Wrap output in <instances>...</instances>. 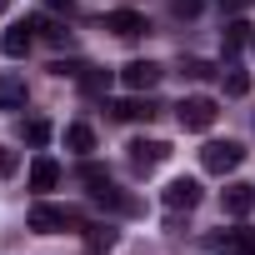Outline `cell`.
Segmentation results:
<instances>
[{
    "label": "cell",
    "mask_w": 255,
    "mask_h": 255,
    "mask_svg": "<svg viewBox=\"0 0 255 255\" xmlns=\"http://www.w3.org/2000/svg\"><path fill=\"white\" fill-rule=\"evenodd\" d=\"M30 230L35 235H60V230H85L80 225V210H70V205H30Z\"/></svg>",
    "instance_id": "cell-1"
},
{
    "label": "cell",
    "mask_w": 255,
    "mask_h": 255,
    "mask_svg": "<svg viewBox=\"0 0 255 255\" xmlns=\"http://www.w3.org/2000/svg\"><path fill=\"white\" fill-rule=\"evenodd\" d=\"M175 115H180V130H210V125H215V100L210 95H190V100H180L175 105Z\"/></svg>",
    "instance_id": "cell-2"
},
{
    "label": "cell",
    "mask_w": 255,
    "mask_h": 255,
    "mask_svg": "<svg viewBox=\"0 0 255 255\" xmlns=\"http://www.w3.org/2000/svg\"><path fill=\"white\" fill-rule=\"evenodd\" d=\"M240 160H245V150H240L235 140H210V145L200 150V165H205L210 175H230Z\"/></svg>",
    "instance_id": "cell-3"
},
{
    "label": "cell",
    "mask_w": 255,
    "mask_h": 255,
    "mask_svg": "<svg viewBox=\"0 0 255 255\" xmlns=\"http://www.w3.org/2000/svg\"><path fill=\"white\" fill-rule=\"evenodd\" d=\"M205 250H215V255H255V230H250V225L215 230V235L205 240Z\"/></svg>",
    "instance_id": "cell-4"
},
{
    "label": "cell",
    "mask_w": 255,
    "mask_h": 255,
    "mask_svg": "<svg viewBox=\"0 0 255 255\" xmlns=\"http://www.w3.org/2000/svg\"><path fill=\"white\" fill-rule=\"evenodd\" d=\"M120 85L145 95V90H155V85H160V65H155V60H130V65L120 70Z\"/></svg>",
    "instance_id": "cell-5"
},
{
    "label": "cell",
    "mask_w": 255,
    "mask_h": 255,
    "mask_svg": "<svg viewBox=\"0 0 255 255\" xmlns=\"http://www.w3.org/2000/svg\"><path fill=\"white\" fill-rule=\"evenodd\" d=\"M125 150H130V165H135V170H155V165L170 160V145H165V140H130Z\"/></svg>",
    "instance_id": "cell-6"
},
{
    "label": "cell",
    "mask_w": 255,
    "mask_h": 255,
    "mask_svg": "<svg viewBox=\"0 0 255 255\" xmlns=\"http://www.w3.org/2000/svg\"><path fill=\"white\" fill-rule=\"evenodd\" d=\"M165 205H170V210H195V205H200V185H195L190 175L170 180V185H165Z\"/></svg>",
    "instance_id": "cell-7"
},
{
    "label": "cell",
    "mask_w": 255,
    "mask_h": 255,
    "mask_svg": "<svg viewBox=\"0 0 255 255\" xmlns=\"http://www.w3.org/2000/svg\"><path fill=\"white\" fill-rule=\"evenodd\" d=\"M105 30H115V35H125V40H135V35H145L150 25H145L140 10H110V15H105Z\"/></svg>",
    "instance_id": "cell-8"
},
{
    "label": "cell",
    "mask_w": 255,
    "mask_h": 255,
    "mask_svg": "<svg viewBox=\"0 0 255 255\" xmlns=\"http://www.w3.org/2000/svg\"><path fill=\"white\" fill-rule=\"evenodd\" d=\"M25 100H30V90H25V75H0V110H25Z\"/></svg>",
    "instance_id": "cell-9"
},
{
    "label": "cell",
    "mask_w": 255,
    "mask_h": 255,
    "mask_svg": "<svg viewBox=\"0 0 255 255\" xmlns=\"http://www.w3.org/2000/svg\"><path fill=\"white\" fill-rule=\"evenodd\" d=\"M30 30H35V25H30V20H20V25H10V30H5V35H0V50H5V55H10V60H20V55H25V50H30V45H35V35H30Z\"/></svg>",
    "instance_id": "cell-10"
},
{
    "label": "cell",
    "mask_w": 255,
    "mask_h": 255,
    "mask_svg": "<svg viewBox=\"0 0 255 255\" xmlns=\"http://www.w3.org/2000/svg\"><path fill=\"white\" fill-rule=\"evenodd\" d=\"M60 185V165L50 155H35L30 160V190H55Z\"/></svg>",
    "instance_id": "cell-11"
},
{
    "label": "cell",
    "mask_w": 255,
    "mask_h": 255,
    "mask_svg": "<svg viewBox=\"0 0 255 255\" xmlns=\"http://www.w3.org/2000/svg\"><path fill=\"white\" fill-rule=\"evenodd\" d=\"M250 205H255V185H225V210L240 220V215H250Z\"/></svg>",
    "instance_id": "cell-12"
},
{
    "label": "cell",
    "mask_w": 255,
    "mask_h": 255,
    "mask_svg": "<svg viewBox=\"0 0 255 255\" xmlns=\"http://www.w3.org/2000/svg\"><path fill=\"white\" fill-rule=\"evenodd\" d=\"M65 145H70L75 155H90V150H95V130H90L85 120H75V125H65Z\"/></svg>",
    "instance_id": "cell-13"
},
{
    "label": "cell",
    "mask_w": 255,
    "mask_h": 255,
    "mask_svg": "<svg viewBox=\"0 0 255 255\" xmlns=\"http://www.w3.org/2000/svg\"><path fill=\"white\" fill-rule=\"evenodd\" d=\"M155 110H160V105H155V100H140V95L115 105V115H120V120H155Z\"/></svg>",
    "instance_id": "cell-14"
},
{
    "label": "cell",
    "mask_w": 255,
    "mask_h": 255,
    "mask_svg": "<svg viewBox=\"0 0 255 255\" xmlns=\"http://www.w3.org/2000/svg\"><path fill=\"white\" fill-rule=\"evenodd\" d=\"M80 90H85V95H105V90H110V70L85 65V70H80Z\"/></svg>",
    "instance_id": "cell-15"
},
{
    "label": "cell",
    "mask_w": 255,
    "mask_h": 255,
    "mask_svg": "<svg viewBox=\"0 0 255 255\" xmlns=\"http://www.w3.org/2000/svg\"><path fill=\"white\" fill-rule=\"evenodd\" d=\"M20 135H25V145H35V150H40V145L50 140V120H40V115H35V120H25V125H20Z\"/></svg>",
    "instance_id": "cell-16"
},
{
    "label": "cell",
    "mask_w": 255,
    "mask_h": 255,
    "mask_svg": "<svg viewBox=\"0 0 255 255\" xmlns=\"http://www.w3.org/2000/svg\"><path fill=\"white\" fill-rule=\"evenodd\" d=\"M240 45H250V25H245V20H230V25H225V55H235Z\"/></svg>",
    "instance_id": "cell-17"
},
{
    "label": "cell",
    "mask_w": 255,
    "mask_h": 255,
    "mask_svg": "<svg viewBox=\"0 0 255 255\" xmlns=\"http://www.w3.org/2000/svg\"><path fill=\"white\" fill-rule=\"evenodd\" d=\"M30 25H35L50 45H70V30H65V25H55V20H30Z\"/></svg>",
    "instance_id": "cell-18"
},
{
    "label": "cell",
    "mask_w": 255,
    "mask_h": 255,
    "mask_svg": "<svg viewBox=\"0 0 255 255\" xmlns=\"http://www.w3.org/2000/svg\"><path fill=\"white\" fill-rule=\"evenodd\" d=\"M250 90V75L245 70H225V95H245Z\"/></svg>",
    "instance_id": "cell-19"
},
{
    "label": "cell",
    "mask_w": 255,
    "mask_h": 255,
    "mask_svg": "<svg viewBox=\"0 0 255 255\" xmlns=\"http://www.w3.org/2000/svg\"><path fill=\"white\" fill-rule=\"evenodd\" d=\"M180 70H185L190 80H210V75H215V70H210L205 60H195V55H190V60H180Z\"/></svg>",
    "instance_id": "cell-20"
},
{
    "label": "cell",
    "mask_w": 255,
    "mask_h": 255,
    "mask_svg": "<svg viewBox=\"0 0 255 255\" xmlns=\"http://www.w3.org/2000/svg\"><path fill=\"white\" fill-rule=\"evenodd\" d=\"M170 10H175L180 20H195V15H200V0H170Z\"/></svg>",
    "instance_id": "cell-21"
},
{
    "label": "cell",
    "mask_w": 255,
    "mask_h": 255,
    "mask_svg": "<svg viewBox=\"0 0 255 255\" xmlns=\"http://www.w3.org/2000/svg\"><path fill=\"white\" fill-rule=\"evenodd\" d=\"M90 230V245H115V230L110 225H85Z\"/></svg>",
    "instance_id": "cell-22"
},
{
    "label": "cell",
    "mask_w": 255,
    "mask_h": 255,
    "mask_svg": "<svg viewBox=\"0 0 255 255\" xmlns=\"http://www.w3.org/2000/svg\"><path fill=\"white\" fill-rule=\"evenodd\" d=\"M0 175H15V150L0 145Z\"/></svg>",
    "instance_id": "cell-23"
},
{
    "label": "cell",
    "mask_w": 255,
    "mask_h": 255,
    "mask_svg": "<svg viewBox=\"0 0 255 255\" xmlns=\"http://www.w3.org/2000/svg\"><path fill=\"white\" fill-rule=\"evenodd\" d=\"M220 5H230V10H235V5H240V0H220Z\"/></svg>",
    "instance_id": "cell-24"
},
{
    "label": "cell",
    "mask_w": 255,
    "mask_h": 255,
    "mask_svg": "<svg viewBox=\"0 0 255 255\" xmlns=\"http://www.w3.org/2000/svg\"><path fill=\"white\" fill-rule=\"evenodd\" d=\"M0 5H10V0H0Z\"/></svg>",
    "instance_id": "cell-25"
}]
</instances>
